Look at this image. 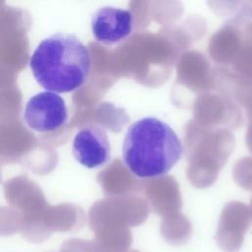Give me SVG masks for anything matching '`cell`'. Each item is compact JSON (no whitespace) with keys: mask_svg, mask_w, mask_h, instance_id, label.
Instances as JSON below:
<instances>
[{"mask_svg":"<svg viewBox=\"0 0 252 252\" xmlns=\"http://www.w3.org/2000/svg\"><path fill=\"white\" fill-rule=\"evenodd\" d=\"M183 154L175 131L157 117H144L132 123L123 140L122 159L138 178H159L167 174Z\"/></svg>","mask_w":252,"mask_h":252,"instance_id":"obj_1","label":"cell"},{"mask_svg":"<svg viewBox=\"0 0 252 252\" xmlns=\"http://www.w3.org/2000/svg\"><path fill=\"white\" fill-rule=\"evenodd\" d=\"M92 59L88 47L74 34L57 32L44 38L30 58L36 82L56 94L74 92L87 82Z\"/></svg>","mask_w":252,"mask_h":252,"instance_id":"obj_2","label":"cell"},{"mask_svg":"<svg viewBox=\"0 0 252 252\" xmlns=\"http://www.w3.org/2000/svg\"><path fill=\"white\" fill-rule=\"evenodd\" d=\"M27 126L37 133H51L61 129L68 121L64 98L53 92H40L27 102L23 114Z\"/></svg>","mask_w":252,"mask_h":252,"instance_id":"obj_3","label":"cell"},{"mask_svg":"<svg viewBox=\"0 0 252 252\" xmlns=\"http://www.w3.org/2000/svg\"><path fill=\"white\" fill-rule=\"evenodd\" d=\"M72 155L87 168H97L106 164L111 156L106 131L98 125H87L80 129L73 139Z\"/></svg>","mask_w":252,"mask_h":252,"instance_id":"obj_4","label":"cell"},{"mask_svg":"<svg viewBox=\"0 0 252 252\" xmlns=\"http://www.w3.org/2000/svg\"><path fill=\"white\" fill-rule=\"evenodd\" d=\"M91 26L97 42L113 45L131 35L134 30V16L129 10L104 6L94 13Z\"/></svg>","mask_w":252,"mask_h":252,"instance_id":"obj_5","label":"cell"},{"mask_svg":"<svg viewBox=\"0 0 252 252\" xmlns=\"http://www.w3.org/2000/svg\"><path fill=\"white\" fill-rule=\"evenodd\" d=\"M247 221L243 218H224L217 232V243L223 252H238L243 244Z\"/></svg>","mask_w":252,"mask_h":252,"instance_id":"obj_6","label":"cell"},{"mask_svg":"<svg viewBox=\"0 0 252 252\" xmlns=\"http://www.w3.org/2000/svg\"><path fill=\"white\" fill-rule=\"evenodd\" d=\"M60 252H98L94 241H87L83 239H69L65 241Z\"/></svg>","mask_w":252,"mask_h":252,"instance_id":"obj_7","label":"cell"},{"mask_svg":"<svg viewBox=\"0 0 252 252\" xmlns=\"http://www.w3.org/2000/svg\"><path fill=\"white\" fill-rule=\"evenodd\" d=\"M128 252H139V251H137V250H130V251H128Z\"/></svg>","mask_w":252,"mask_h":252,"instance_id":"obj_8","label":"cell"}]
</instances>
